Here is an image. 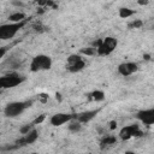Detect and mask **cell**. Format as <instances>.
Segmentation results:
<instances>
[{
	"mask_svg": "<svg viewBox=\"0 0 154 154\" xmlns=\"http://www.w3.org/2000/svg\"><path fill=\"white\" fill-rule=\"evenodd\" d=\"M31 106H32V100L8 102L4 108V114L7 118H16V117L20 116L25 109H28Z\"/></svg>",
	"mask_w": 154,
	"mask_h": 154,
	"instance_id": "cell-1",
	"label": "cell"
},
{
	"mask_svg": "<svg viewBox=\"0 0 154 154\" xmlns=\"http://www.w3.org/2000/svg\"><path fill=\"white\" fill-rule=\"evenodd\" d=\"M53 61L49 55L46 54H37L35 55L30 61V71L31 72H40V71H47L52 67Z\"/></svg>",
	"mask_w": 154,
	"mask_h": 154,
	"instance_id": "cell-2",
	"label": "cell"
},
{
	"mask_svg": "<svg viewBox=\"0 0 154 154\" xmlns=\"http://www.w3.org/2000/svg\"><path fill=\"white\" fill-rule=\"evenodd\" d=\"M26 20L20 22V23H7V24H1L0 25V40L1 41H6V40H11L16 36V34L24 28Z\"/></svg>",
	"mask_w": 154,
	"mask_h": 154,
	"instance_id": "cell-3",
	"label": "cell"
},
{
	"mask_svg": "<svg viewBox=\"0 0 154 154\" xmlns=\"http://www.w3.org/2000/svg\"><path fill=\"white\" fill-rule=\"evenodd\" d=\"M25 81V77L17 73V72H10L7 75H4L0 77V87L1 89H11L19 84H22Z\"/></svg>",
	"mask_w": 154,
	"mask_h": 154,
	"instance_id": "cell-4",
	"label": "cell"
},
{
	"mask_svg": "<svg viewBox=\"0 0 154 154\" xmlns=\"http://www.w3.org/2000/svg\"><path fill=\"white\" fill-rule=\"evenodd\" d=\"M65 67L71 73L79 72L85 67V60L83 59V57L79 53L78 54H71V55H69V58L66 60Z\"/></svg>",
	"mask_w": 154,
	"mask_h": 154,
	"instance_id": "cell-5",
	"label": "cell"
},
{
	"mask_svg": "<svg viewBox=\"0 0 154 154\" xmlns=\"http://www.w3.org/2000/svg\"><path fill=\"white\" fill-rule=\"evenodd\" d=\"M117 46H118V40L113 36H107V37L102 38V42H101L100 47L96 49L97 55H100V57L109 55L111 53L114 52Z\"/></svg>",
	"mask_w": 154,
	"mask_h": 154,
	"instance_id": "cell-6",
	"label": "cell"
},
{
	"mask_svg": "<svg viewBox=\"0 0 154 154\" xmlns=\"http://www.w3.org/2000/svg\"><path fill=\"white\" fill-rule=\"evenodd\" d=\"M141 136H143V132H142V130L140 129V126L137 124L125 125L119 131V138L123 140V141L130 140L132 137H141Z\"/></svg>",
	"mask_w": 154,
	"mask_h": 154,
	"instance_id": "cell-7",
	"label": "cell"
},
{
	"mask_svg": "<svg viewBox=\"0 0 154 154\" xmlns=\"http://www.w3.org/2000/svg\"><path fill=\"white\" fill-rule=\"evenodd\" d=\"M72 119H75V113H55L49 118V123L53 126H61L66 123H70Z\"/></svg>",
	"mask_w": 154,
	"mask_h": 154,
	"instance_id": "cell-8",
	"label": "cell"
},
{
	"mask_svg": "<svg viewBox=\"0 0 154 154\" xmlns=\"http://www.w3.org/2000/svg\"><path fill=\"white\" fill-rule=\"evenodd\" d=\"M135 117L142 124H144L147 126L154 125V107H150V108H147V109H141V111L136 112Z\"/></svg>",
	"mask_w": 154,
	"mask_h": 154,
	"instance_id": "cell-9",
	"label": "cell"
},
{
	"mask_svg": "<svg viewBox=\"0 0 154 154\" xmlns=\"http://www.w3.org/2000/svg\"><path fill=\"white\" fill-rule=\"evenodd\" d=\"M137 71H138V64L134 61H125L118 65V73L122 75L123 77L131 76Z\"/></svg>",
	"mask_w": 154,
	"mask_h": 154,
	"instance_id": "cell-10",
	"label": "cell"
},
{
	"mask_svg": "<svg viewBox=\"0 0 154 154\" xmlns=\"http://www.w3.org/2000/svg\"><path fill=\"white\" fill-rule=\"evenodd\" d=\"M100 112V108H96V109H88V111H83V112H78V113H75V119L78 120L79 123L82 124H85V123H89L90 120H93L97 113Z\"/></svg>",
	"mask_w": 154,
	"mask_h": 154,
	"instance_id": "cell-11",
	"label": "cell"
},
{
	"mask_svg": "<svg viewBox=\"0 0 154 154\" xmlns=\"http://www.w3.org/2000/svg\"><path fill=\"white\" fill-rule=\"evenodd\" d=\"M37 138H38V131L34 128L29 134H26V135L22 136L19 140H17L14 144H16V147H23V146H26V144H31V143H34Z\"/></svg>",
	"mask_w": 154,
	"mask_h": 154,
	"instance_id": "cell-12",
	"label": "cell"
},
{
	"mask_svg": "<svg viewBox=\"0 0 154 154\" xmlns=\"http://www.w3.org/2000/svg\"><path fill=\"white\" fill-rule=\"evenodd\" d=\"M25 18H26L25 13L19 12V11H17V12H14V13H12V14L8 16V20H10V23H20V22L26 20Z\"/></svg>",
	"mask_w": 154,
	"mask_h": 154,
	"instance_id": "cell-13",
	"label": "cell"
},
{
	"mask_svg": "<svg viewBox=\"0 0 154 154\" xmlns=\"http://www.w3.org/2000/svg\"><path fill=\"white\" fill-rule=\"evenodd\" d=\"M67 129H69L70 132H72V134H77V132H79V131L82 130V123H79V122L76 120V119H72V120L69 123Z\"/></svg>",
	"mask_w": 154,
	"mask_h": 154,
	"instance_id": "cell-14",
	"label": "cell"
},
{
	"mask_svg": "<svg viewBox=\"0 0 154 154\" xmlns=\"http://www.w3.org/2000/svg\"><path fill=\"white\" fill-rule=\"evenodd\" d=\"M89 100L91 101H103L105 100V93L102 90H94L88 94Z\"/></svg>",
	"mask_w": 154,
	"mask_h": 154,
	"instance_id": "cell-15",
	"label": "cell"
},
{
	"mask_svg": "<svg viewBox=\"0 0 154 154\" xmlns=\"http://www.w3.org/2000/svg\"><path fill=\"white\" fill-rule=\"evenodd\" d=\"M135 13H136V11L135 10H131L129 7H120L119 8V17L123 18V19H126V18L134 16Z\"/></svg>",
	"mask_w": 154,
	"mask_h": 154,
	"instance_id": "cell-16",
	"label": "cell"
},
{
	"mask_svg": "<svg viewBox=\"0 0 154 154\" xmlns=\"http://www.w3.org/2000/svg\"><path fill=\"white\" fill-rule=\"evenodd\" d=\"M116 142H117L116 136H113V135H106V136H103V138L101 140V148H103V147H106V146L114 144Z\"/></svg>",
	"mask_w": 154,
	"mask_h": 154,
	"instance_id": "cell-17",
	"label": "cell"
},
{
	"mask_svg": "<svg viewBox=\"0 0 154 154\" xmlns=\"http://www.w3.org/2000/svg\"><path fill=\"white\" fill-rule=\"evenodd\" d=\"M79 54L81 55H87V57H93V55H96L97 52L94 47L89 46V47H83L79 49Z\"/></svg>",
	"mask_w": 154,
	"mask_h": 154,
	"instance_id": "cell-18",
	"label": "cell"
},
{
	"mask_svg": "<svg viewBox=\"0 0 154 154\" xmlns=\"http://www.w3.org/2000/svg\"><path fill=\"white\" fill-rule=\"evenodd\" d=\"M34 124L32 123H30V124H25V125H23L20 129H19V132L22 134V136H24V135H26V134H29L32 129H34Z\"/></svg>",
	"mask_w": 154,
	"mask_h": 154,
	"instance_id": "cell-19",
	"label": "cell"
},
{
	"mask_svg": "<svg viewBox=\"0 0 154 154\" xmlns=\"http://www.w3.org/2000/svg\"><path fill=\"white\" fill-rule=\"evenodd\" d=\"M142 25H143V22L141 19H135L128 24V28L129 29H140V28H142Z\"/></svg>",
	"mask_w": 154,
	"mask_h": 154,
	"instance_id": "cell-20",
	"label": "cell"
},
{
	"mask_svg": "<svg viewBox=\"0 0 154 154\" xmlns=\"http://www.w3.org/2000/svg\"><path fill=\"white\" fill-rule=\"evenodd\" d=\"M46 119V114H41V116H38L37 118H35L31 123L34 124V125H38V124H41V123H43V120Z\"/></svg>",
	"mask_w": 154,
	"mask_h": 154,
	"instance_id": "cell-21",
	"label": "cell"
},
{
	"mask_svg": "<svg viewBox=\"0 0 154 154\" xmlns=\"http://www.w3.org/2000/svg\"><path fill=\"white\" fill-rule=\"evenodd\" d=\"M37 99H38V101H40V102L45 103V102H47V101H48L49 96H48L47 94H45V93H41V94H38V95H37Z\"/></svg>",
	"mask_w": 154,
	"mask_h": 154,
	"instance_id": "cell-22",
	"label": "cell"
},
{
	"mask_svg": "<svg viewBox=\"0 0 154 154\" xmlns=\"http://www.w3.org/2000/svg\"><path fill=\"white\" fill-rule=\"evenodd\" d=\"M116 128H117V122H116V120L109 122V129H111V130H114Z\"/></svg>",
	"mask_w": 154,
	"mask_h": 154,
	"instance_id": "cell-23",
	"label": "cell"
},
{
	"mask_svg": "<svg viewBox=\"0 0 154 154\" xmlns=\"http://www.w3.org/2000/svg\"><path fill=\"white\" fill-rule=\"evenodd\" d=\"M143 59L144 60H150V55L149 54H143Z\"/></svg>",
	"mask_w": 154,
	"mask_h": 154,
	"instance_id": "cell-24",
	"label": "cell"
},
{
	"mask_svg": "<svg viewBox=\"0 0 154 154\" xmlns=\"http://www.w3.org/2000/svg\"><path fill=\"white\" fill-rule=\"evenodd\" d=\"M55 97H57V100H59V101L61 100V95H60V94H58V93L55 94Z\"/></svg>",
	"mask_w": 154,
	"mask_h": 154,
	"instance_id": "cell-25",
	"label": "cell"
},
{
	"mask_svg": "<svg viewBox=\"0 0 154 154\" xmlns=\"http://www.w3.org/2000/svg\"><path fill=\"white\" fill-rule=\"evenodd\" d=\"M140 5H147L148 4V1H137Z\"/></svg>",
	"mask_w": 154,
	"mask_h": 154,
	"instance_id": "cell-26",
	"label": "cell"
},
{
	"mask_svg": "<svg viewBox=\"0 0 154 154\" xmlns=\"http://www.w3.org/2000/svg\"><path fill=\"white\" fill-rule=\"evenodd\" d=\"M126 154H134V153H131V152H126Z\"/></svg>",
	"mask_w": 154,
	"mask_h": 154,
	"instance_id": "cell-27",
	"label": "cell"
},
{
	"mask_svg": "<svg viewBox=\"0 0 154 154\" xmlns=\"http://www.w3.org/2000/svg\"><path fill=\"white\" fill-rule=\"evenodd\" d=\"M32 154H36V153H32Z\"/></svg>",
	"mask_w": 154,
	"mask_h": 154,
	"instance_id": "cell-28",
	"label": "cell"
}]
</instances>
